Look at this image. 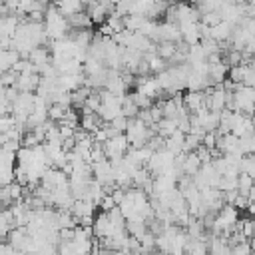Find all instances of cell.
<instances>
[{"label": "cell", "mask_w": 255, "mask_h": 255, "mask_svg": "<svg viewBox=\"0 0 255 255\" xmlns=\"http://www.w3.org/2000/svg\"><path fill=\"white\" fill-rule=\"evenodd\" d=\"M157 42H181V32L177 24L171 22H159L157 24Z\"/></svg>", "instance_id": "cell-1"}, {"label": "cell", "mask_w": 255, "mask_h": 255, "mask_svg": "<svg viewBox=\"0 0 255 255\" xmlns=\"http://www.w3.org/2000/svg\"><path fill=\"white\" fill-rule=\"evenodd\" d=\"M233 24H229V22H225V20H221V22H217L215 26H211V30H209V36L215 40V42H229V38H231V34H233Z\"/></svg>", "instance_id": "cell-2"}, {"label": "cell", "mask_w": 255, "mask_h": 255, "mask_svg": "<svg viewBox=\"0 0 255 255\" xmlns=\"http://www.w3.org/2000/svg\"><path fill=\"white\" fill-rule=\"evenodd\" d=\"M38 84H40V74H18L14 86L18 92H36Z\"/></svg>", "instance_id": "cell-3"}, {"label": "cell", "mask_w": 255, "mask_h": 255, "mask_svg": "<svg viewBox=\"0 0 255 255\" xmlns=\"http://www.w3.org/2000/svg\"><path fill=\"white\" fill-rule=\"evenodd\" d=\"M26 60H30L34 66H44V64H48V62H52V52H50V48H46L44 44L42 46H36V48H32V52L28 54V58Z\"/></svg>", "instance_id": "cell-4"}, {"label": "cell", "mask_w": 255, "mask_h": 255, "mask_svg": "<svg viewBox=\"0 0 255 255\" xmlns=\"http://www.w3.org/2000/svg\"><path fill=\"white\" fill-rule=\"evenodd\" d=\"M227 72H229V66L221 60V62H217V64H209L207 76H209V80H211L213 86H219V84L227 78Z\"/></svg>", "instance_id": "cell-5"}, {"label": "cell", "mask_w": 255, "mask_h": 255, "mask_svg": "<svg viewBox=\"0 0 255 255\" xmlns=\"http://www.w3.org/2000/svg\"><path fill=\"white\" fill-rule=\"evenodd\" d=\"M199 167H201V161H199V157L195 155V151L183 153V161H181V171H183V175L193 177V175L199 171Z\"/></svg>", "instance_id": "cell-6"}, {"label": "cell", "mask_w": 255, "mask_h": 255, "mask_svg": "<svg viewBox=\"0 0 255 255\" xmlns=\"http://www.w3.org/2000/svg\"><path fill=\"white\" fill-rule=\"evenodd\" d=\"M183 106H185V110L189 112V114H195L199 108H205L203 106V92H187L185 96H183Z\"/></svg>", "instance_id": "cell-7"}, {"label": "cell", "mask_w": 255, "mask_h": 255, "mask_svg": "<svg viewBox=\"0 0 255 255\" xmlns=\"http://www.w3.org/2000/svg\"><path fill=\"white\" fill-rule=\"evenodd\" d=\"M102 124H104V122H102V118H100L96 112H90V114H82V116H80V128H82L84 131L94 133Z\"/></svg>", "instance_id": "cell-8"}, {"label": "cell", "mask_w": 255, "mask_h": 255, "mask_svg": "<svg viewBox=\"0 0 255 255\" xmlns=\"http://www.w3.org/2000/svg\"><path fill=\"white\" fill-rule=\"evenodd\" d=\"M183 137H185V133H181L179 129H175L171 135L165 137V149L171 151L173 155L181 153L183 151Z\"/></svg>", "instance_id": "cell-9"}, {"label": "cell", "mask_w": 255, "mask_h": 255, "mask_svg": "<svg viewBox=\"0 0 255 255\" xmlns=\"http://www.w3.org/2000/svg\"><path fill=\"white\" fill-rule=\"evenodd\" d=\"M68 18V24H70V28H92V18H90V14L86 12V10H82V12H76V14H70V16H66Z\"/></svg>", "instance_id": "cell-10"}, {"label": "cell", "mask_w": 255, "mask_h": 255, "mask_svg": "<svg viewBox=\"0 0 255 255\" xmlns=\"http://www.w3.org/2000/svg\"><path fill=\"white\" fill-rule=\"evenodd\" d=\"M175 50H177V42H157L155 44V54L159 56V58H163L165 62H169L171 58H173V54H175Z\"/></svg>", "instance_id": "cell-11"}, {"label": "cell", "mask_w": 255, "mask_h": 255, "mask_svg": "<svg viewBox=\"0 0 255 255\" xmlns=\"http://www.w3.org/2000/svg\"><path fill=\"white\" fill-rule=\"evenodd\" d=\"M126 231H128V235L141 239V237L147 233V225H145V221H133V219H128V221H126Z\"/></svg>", "instance_id": "cell-12"}, {"label": "cell", "mask_w": 255, "mask_h": 255, "mask_svg": "<svg viewBox=\"0 0 255 255\" xmlns=\"http://www.w3.org/2000/svg\"><path fill=\"white\" fill-rule=\"evenodd\" d=\"M253 181H255V179H253L251 175L239 171V175H237V193H239V195H247L249 189H251V185H253Z\"/></svg>", "instance_id": "cell-13"}, {"label": "cell", "mask_w": 255, "mask_h": 255, "mask_svg": "<svg viewBox=\"0 0 255 255\" xmlns=\"http://www.w3.org/2000/svg\"><path fill=\"white\" fill-rule=\"evenodd\" d=\"M239 171H243V173H247V175H251L255 179V155L253 153H247V155L241 157Z\"/></svg>", "instance_id": "cell-14"}, {"label": "cell", "mask_w": 255, "mask_h": 255, "mask_svg": "<svg viewBox=\"0 0 255 255\" xmlns=\"http://www.w3.org/2000/svg\"><path fill=\"white\" fill-rule=\"evenodd\" d=\"M137 112H139V108L133 104L131 96H124V100H122V116H126V118H135Z\"/></svg>", "instance_id": "cell-15"}, {"label": "cell", "mask_w": 255, "mask_h": 255, "mask_svg": "<svg viewBox=\"0 0 255 255\" xmlns=\"http://www.w3.org/2000/svg\"><path fill=\"white\" fill-rule=\"evenodd\" d=\"M199 143H201V137H199V135H195V133H185V137H183V151H185V153L195 151V149L199 147Z\"/></svg>", "instance_id": "cell-16"}, {"label": "cell", "mask_w": 255, "mask_h": 255, "mask_svg": "<svg viewBox=\"0 0 255 255\" xmlns=\"http://www.w3.org/2000/svg\"><path fill=\"white\" fill-rule=\"evenodd\" d=\"M131 96V100H133V104L139 108V110H145V108H149V106H153V100L149 98V96H145V94H141V92H133V94H129Z\"/></svg>", "instance_id": "cell-17"}, {"label": "cell", "mask_w": 255, "mask_h": 255, "mask_svg": "<svg viewBox=\"0 0 255 255\" xmlns=\"http://www.w3.org/2000/svg\"><path fill=\"white\" fill-rule=\"evenodd\" d=\"M229 249H231V255H253V247H251L249 239L239 241V243H235V245L229 247Z\"/></svg>", "instance_id": "cell-18"}, {"label": "cell", "mask_w": 255, "mask_h": 255, "mask_svg": "<svg viewBox=\"0 0 255 255\" xmlns=\"http://www.w3.org/2000/svg\"><path fill=\"white\" fill-rule=\"evenodd\" d=\"M68 108H64V106H60V104H50L48 106V120H52V122H60L62 120V116H64V112H66Z\"/></svg>", "instance_id": "cell-19"}, {"label": "cell", "mask_w": 255, "mask_h": 255, "mask_svg": "<svg viewBox=\"0 0 255 255\" xmlns=\"http://www.w3.org/2000/svg\"><path fill=\"white\" fill-rule=\"evenodd\" d=\"M128 122H129V118H126V116H116L112 122H110V126L116 129V131H120V133H124L126 131V128H128Z\"/></svg>", "instance_id": "cell-20"}, {"label": "cell", "mask_w": 255, "mask_h": 255, "mask_svg": "<svg viewBox=\"0 0 255 255\" xmlns=\"http://www.w3.org/2000/svg\"><path fill=\"white\" fill-rule=\"evenodd\" d=\"M195 155L199 157L201 165H203V163H209V161H211V149H209V147H205L203 143H199V147L195 149Z\"/></svg>", "instance_id": "cell-21"}, {"label": "cell", "mask_w": 255, "mask_h": 255, "mask_svg": "<svg viewBox=\"0 0 255 255\" xmlns=\"http://www.w3.org/2000/svg\"><path fill=\"white\" fill-rule=\"evenodd\" d=\"M217 131H205V135L201 137V143L205 145V147H209V149H213L215 147V143H217Z\"/></svg>", "instance_id": "cell-22"}, {"label": "cell", "mask_w": 255, "mask_h": 255, "mask_svg": "<svg viewBox=\"0 0 255 255\" xmlns=\"http://www.w3.org/2000/svg\"><path fill=\"white\" fill-rule=\"evenodd\" d=\"M116 205H118V203L114 201V197H112L110 193H106V195L102 197V201H100V205H98V207H100L102 211H110V209H114Z\"/></svg>", "instance_id": "cell-23"}, {"label": "cell", "mask_w": 255, "mask_h": 255, "mask_svg": "<svg viewBox=\"0 0 255 255\" xmlns=\"http://www.w3.org/2000/svg\"><path fill=\"white\" fill-rule=\"evenodd\" d=\"M233 207H237L239 211L247 209V207H249V197H247V195H239V193H237V197H235V201H233Z\"/></svg>", "instance_id": "cell-24"}, {"label": "cell", "mask_w": 255, "mask_h": 255, "mask_svg": "<svg viewBox=\"0 0 255 255\" xmlns=\"http://www.w3.org/2000/svg\"><path fill=\"white\" fill-rule=\"evenodd\" d=\"M0 255H18V251L8 241H0Z\"/></svg>", "instance_id": "cell-25"}, {"label": "cell", "mask_w": 255, "mask_h": 255, "mask_svg": "<svg viewBox=\"0 0 255 255\" xmlns=\"http://www.w3.org/2000/svg\"><path fill=\"white\" fill-rule=\"evenodd\" d=\"M36 255H58V251H56V245L46 243V245H42V247L38 249V253H36Z\"/></svg>", "instance_id": "cell-26"}, {"label": "cell", "mask_w": 255, "mask_h": 255, "mask_svg": "<svg viewBox=\"0 0 255 255\" xmlns=\"http://www.w3.org/2000/svg\"><path fill=\"white\" fill-rule=\"evenodd\" d=\"M247 197H249V203H251V201H255V181H253V185H251V189H249Z\"/></svg>", "instance_id": "cell-27"}, {"label": "cell", "mask_w": 255, "mask_h": 255, "mask_svg": "<svg viewBox=\"0 0 255 255\" xmlns=\"http://www.w3.org/2000/svg\"><path fill=\"white\" fill-rule=\"evenodd\" d=\"M247 211L251 213V217H255V201H251V203H249V207H247Z\"/></svg>", "instance_id": "cell-28"}, {"label": "cell", "mask_w": 255, "mask_h": 255, "mask_svg": "<svg viewBox=\"0 0 255 255\" xmlns=\"http://www.w3.org/2000/svg\"><path fill=\"white\" fill-rule=\"evenodd\" d=\"M253 124H255V116H253Z\"/></svg>", "instance_id": "cell-29"}, {"label": "cell", "mask_w": 255, "mask_h": 255, "mask_svg": "<svg viewBox=\"0 0 255 255\" xmlns=\"http://www.w3.org/2000/svg\"><path fill=\"white\" fill-rule=\"evenodd\" d=\"M191 2H195V0H191Z\"/></svg>", "instance_id": "cell-30"}]
</instances>
